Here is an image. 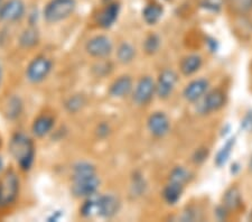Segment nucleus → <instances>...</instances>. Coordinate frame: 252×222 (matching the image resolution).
Here are the masks:
<instances>
[{
	"mask_svg": "<svg viewBox=\"0 0 252 222\" xmlns=\"http://www.w3.org/2000/svg\"><path fill=\"white\" fill-rule=\"evenodd\" d=\"M207 87H209V83H207L206 80H195L186 87L184 91V96L189 101H196L198 98H201L204 95Z\"/></svg>",
	"mask_w": 252,
	"mask_h": 222,
	"instance_id": "obj_14",
	"label": "nucleus"
},
{
	"mask_svg": "<svg viewBox=\"0 0 252 222\" xmlns=\"http://www.w3.org/2000/svg\"><path fill=\"white\" fill-rule=\"evenodd\" d=\"M1 80H2V68L0 66V83H1Z\"/></svg>",
	"mask_w": 252,
	"mask_h": 222,
	"instance_id": "obj_34",
	"label": "nucleus"
},
{
	"mask_svg": "<svg viewBox=\"0 0 252 222\" xmlns=\"http://www.w3.org/2000/svg\"><path fill=\"white\" fill-rule=\"evenodd\" d=\"M95 174V168L93 165L89 163H80L75 165L74 173H73V180L80 179V177H85Z\"/></svg>",
	"mask_w": 252,
	"mask_h": 222,
	"instance_id": "obj_24",
	"label": "nucleus"
},
{
	"mask_svg": "<svg viewBox=\"0 0 252 222\" xmlns=\"http://www.w3.org/2000/svg\"><path fill=\"white\" fill-rule=\"evenodd\" d=\"M84 104V100L82 96L80 95H75L72 96V98L66 102V108L68 111L71 112H76L78 110H80L82 106Z\"/></svg>",
	"mask_w": 252,
	"mask_h": 222,
	"instance_id": "obj_29",
	"label": "nucleus"
},
{
	"mask_svg": "<svg viewBox=\"0 0 252 222\" xmlns=\"http://www.w3.org/2000/svg\"><path fill=\"white\" fill-rule=\"evenodd\" d=\"M225 102V95L221 90H213L205 96L203 108L205 111H217Z\"/></svg>",
	"mask_w": 252,
	"mask_h": 222,
	"instance_id": "obj_15",
	"label": "nucleus"
},
{
	"mask_svg": "<svg viewBox=\"0 0 252 222\" xmlns=\"http://www.w3.org/2000/svg\"><path fill=\"white\" fill-rule=\"evenodd\" d=\"M39 34L35 27H30L25 30L20 35L19 44L24 48H32L38 44Z\"/></svg>",
	"mask_w": 252,
	"mask_h": 222,
	"instance_id": "obj_18",
	"label": "nucleus"
},
{
	"mask_svg": "<svg viewBox=\"0 0 252 222\" xmlns=\"http://www.w3.org/2000/svg\"><path fill=\"white\" fill-rule=\"evenodd\" d=\"M119 10L120 7L117 2L108 5L102 11H101L99 14V17H97V24H99V26L102 28L111 27L118 18Z\"/></svg>",
	"mask_w": 252,
	"mask_h": 222,
	"instance_id": "obj_13",
	"label": "nucleus"
},
{
	"mask_svg": "<svg viewBox=\"0 0 252 222\" xmlns=\"http://www.w3.org/2000/svg\"><path fill=\"white\" fill-rule=\"evenodd\" d=\"M87 52L93 58H105L112 52L111 40L107 36H95L87 43Z\"/></svg>",
	"mask_w": 252,
	"mask_h": 222,
	"instance_id": "obj_7",
	"label": "nucleus"
},
{
	"mask_svg": "<svg viewBox=\"0 0 252 222\" xmlns=\"http://www.w3.org/2000/svg\"><path fill=\"white\" fill-rule=\"evenodd\" d=\"M1 143H2V141H1V137H0V147H1Z\"/></svg>",
	"mask_w": 252,
	"mask_h": 222,
	"instance_id": "obj_35",
	"label": "nucleus"
},
{
	"mask_svg": "<svg viewBox=\"0 0 252 222\" xmlns=\"http://www.w3.org/2000/svg\"><path fill=\"white\" fill-rule=\"evenodd\" d=\"M73 181L74 182H73L72 185V192L78 197H89L95 195L97 189L100 187V180L97 179L95 174L74 179Z\"/></svg>",
	"mask_w": 252,
	"mask_h": 222,
	"instance_id": "obj_5",
	"label": "nucleus"
},
{
	"mask_svg": "<svg viewBox=\"0 0 252 222\" xmlns=\"http://www.w3.org/2000/svg\"><path fill=\"white\" fill-rule=\"evenodd\" d=\"M155 89L156 87L153 79H150L149 76L142 78L139 81V83L137 84L133 99H135L138 104H146L152 99L154 92H155Z\"/></svg>",
	"mask_w": 252,
	"mask_h": 222,
	"instance_id": "obj_8",
	"label": "nucleus"
},
{
	"mask_svg": "<svg viewBox=\"0 0 252 222\" xmlns=\"http://www.w3.org/2000/svg\"><path fill=\"white\" fill-rule=\"evenodd\" d=\"M1 5H2V3H0V7H1Z\"/></svg>",
	"mask_w": 252,
	"mask_h": 222,
	"instance_id": "obj_38",
	"label": "nucleus"
},
{
	"mask_svg": "<svg viewBox=\"0 0 252 222\" xmlns=\"http://www.w3.org/2000/svg\"><path fill=\"white\" fill-rule=\"evenodd\" d=\"M158 46H159V39L155 35L149 36L145 43V48L148 53H154L158 48Z\"/></svg>",
	"mask_w": 252,
	"mask_h": 222,
	"instance_id": "obj_30",
	"label": "nucleus"
},
{
	"mask_svg": "<svg viewBox=\"0 0 252 222\" xmlns=\"http://www.w3.org/2000/svg\"><path fill=\"white\" fill-rule=\"evenodd\" d=\"M250 219H251V220H252V215H251V216H250Z\"/></svg>",
	"mask_w": 252,
	"mask_h": 222,
	"instance_id": "obj_37",
	"label": "nucleus"
},
{
	"mask_svg": "<svg viewBox=\"0 0 252 222\" xmlns=\"http://www.w3.org/2000/svg\"><path fill=\"white\" fill-rule=\"evenodd\" d=\"M182 192H183L182 185L175 184V183H169L167 185V188H166L165 191H164V197L169 204H174L181 199Z\"/></svg>",
	"mask_w": 252,
	"mask_h": 222,
	"instance_id": "obj_20",
	"label": "nucleus"
},
{
	"mask_svg": "<svg viewBox=\"0 0 252 222\" xmlns=\"http://www.w3.org/2000/svg\"><path fill=\"white\" fill-rule=\"evenodd\" d=\"M75 0H51L44 8V18L47 23H59L74 13Z\"/></svg>",
	"mask_w": 252,
	"mask_h": 222,
	"instance_id": "obj_3",
	"label": "nucleus"
},
{
	"mask_svg": "<svg viewBox=\"0 0 252 222\" xmlns=\"http://www.w3.org/2000/svg\"><path fill=\"white\" fill-rule=\"evenodd\" d=\"M224 204L226 208L229 209H237L240 204H241V196H240V192L238 189H231L226 192L224 196Z\"/></svg>",
	"mask_w": 252,
	"mask_h": 222,
	"instance_id": "obj_23",
	"label": "nucleus"
},
{
	"mask_svg": "<svg viewBox=\"0 0 252 222\" xmlns=\"http://www.w3.org/2000/svg\"><path fill=\"white\" fill-rule=\"evenodd\" d=\"M233 145H234V139H230L224 145V146L222 147L221 151L219 152L217 159H215V161H217L218 166H222L223 164L226 163V160L229 159V157H230L231 151H232V148H233Z\"/></svg>",
	"mask_w": 252,
	"mask_h": 222,
	"instance_id": "obj_25",
	"label": "nucleus"
},
{
	"mask_svg": "<svg viewBox=\"0 0 252 222\" xmlns=\"http://www.w3.org/2000/svg\"><path fill=\"white\" fill-rule=\"evenodd\" d=\"M250 167L252 168V159H251V161H250Z\"/></svg>",
	"mask_w": 252,
	"mask_h": 222,
	"instance_id": "obj_36",
	"label": "nucleus"
},
{
	"mask_svg": "<svg viewBox=\"0 0 252 222\" xmlns=\"http://www.w3.org/2000/svg\"><path fill=\"white\" fill-rule=\"evenodd\" d=\"M133 56H135V50L129 44L124 43L118 48V59H119L120 62L128 63L133 59Z\"/></svg>",
	"mask_w": 252,
	"mask_h": 222,
	"instance_id": "obj_26",
	"label": "nucleus"
},
{
	"mask_svg": "<svg viewBox=\"0 0 252 222\" xmlns=\"http://www.w3.org/2000/svg\"><path fill=\"white\" fill-rule=\"evenodd\" d=\"M188 180H189V173L188 171H185V169L182 167L175 168L169 177L170 183L180 184L182 187L186 183V182H188Z\"/></svg>",
	"mask_w": 252,
	"mask_h": 222,
	"instance_id": "obj_27",
	"label": "nucleus"
},
{
	"mask_svg": "<svg viewBox=\"0 0 252 222\" xmlns=\"http://www.w3.org/2000/svg\"><path fill=\"white\" fill-rule=\"evenodd\" d=\"M177 82V75L172 70H166L162 72L158 79L156 91L160 98L165 99L172 94L175 84Z\"/></svg>",
	"mask_w": 252,
	"mask_h": 222,
	"instance_id": "obj_9",
	"label": "nucleus"
},
{
	"mask_svg": "<svg viewBox=\"0 0 252 222\" xmlns=\"http://www.w3.org/2000/svg\"><path fill=\"white\" fill-rule=\"evenodd\" d=\"M148 128L152 134L156 137H162L168 132L169 121L162 112H156L149 117Z\"/></svg>",
	"mask_w": 252,
	"mask_h": 222,
	"instance_id": "obj_11",
	"label": "nucleus"
},
{
	"mask_svg": "<svg viewBox=\"0 0 252 222\" xmlns=\"http://www.w3.org/2000/svg\"><path fill=\"white\" fill-rule=\"evenodd\" d=\"M9 151L23 171H30L35 160V145L30 137L17 132L9 143Z\"/></svg>",
	"mask_w": 252,
	"mask_h": 222,
	"instance_id": "obj_1",
	"label": "nucleus"
},
{
	"mask_svg": "<svg viewBox=\"0 0 252 222\" xmlns=\"http://www.w3.org/2000/svg\"><path fill=\"white\" fill-rule=\"evenodd\" d=\"M119 210V201L113 195H102L97 199V216L111 218Z\"/></svg>",
	"mask_w": 252,
	"mask_h": 222,
	"instance_id": "obj_10",
	"label": "nucleus"
},
{
	"mask_svg": "<svg viewBox=\"0 0 252 222\" xmlns=\"http://www.w3.org/2000/svg\"><path fill=\"white\" fill-rule=\"evenodd\" d=\"M242 127L246 129V130H252V111L248 114L245 119L242 121Z\"/></svg>",
	"mask_w": 252,
	"mask_h": 222,
	"instance_id": "obj_32",
	"label": "nucleus"
},
{
	"mask_svg": "<svg viewBox=\"0 0 252 222\" xmlns=\"http://www.w3.org/2000/svg\"><path fill=\"white\" fill-rule=\"evenodd\" d=\"M20 181L14 169H8L0 177V210L7 209L15 203L19 195Z\"/></svg>",
	"mask_w": 252,
	"mask_h": 222,
	"instance_id": "obj_2",
	"label": "nucleus"
},
{
	"mask_svg": "<svg viewBox=\"0 0 252 222\" xmlns=\"http://www.w3.org/2000/svg\"><path fill=\"white\" fill-rule=\"evenodd\" d=\"M22 109H23V104L20 102L19 98H13L9 101V103H8L6 114L10 119H15L17 118V117H19L20 112H22Z\"/></svg>",
	"mask_w": 252,
	"mask_h": 222,
	"instance_id": "obj_28",
	"label": "nucleus"
},
{
	"mask_svg": "<svg viewBox=\"0 0 252 222\" xmlns=\"http://www.w3.org/2000/svg\"><path fill=\"white\" fill-rule=\"evenodd\" d=\"M25 3L22 0H8L0 7V20L2 22H17L25 15Z\"/></svg>",
	"mask_w": 252,
	"mask_h": 222,
	"instance_id": "obj_6",
	"label": "nucleus"
},
{
	"mask_svg": "<svg viewBox=\"0 0 252 222\" xmlns=\"http://www.w3.org/2000/svg\"><path fill=\"white\" fill-rule=\"evenodd\" d=\"M202 65V60L197 55H189L183 60L181 64V71L183 74L190 75L196 72Z\"/></svg>",
	"mask_w": 252,
	"mask_h": 222,
	"instance_id": "obj_19",
	"label": "nucleus"
},
{
	"mask_svg": "<svg viewBox=\"0 0 252 222\" xmlns=\"http://www.w3.org/2000/svg\"><path fill=\"white\" fill-rule=\"evenodd\" d=\"M2 167H3V160H2V157L0 156V173L2 171Z\"/></svg>",
	"mask_w": 252,
	"mask_h": 222,
	"instance_id": "obj_33",
	"label": "nucleus"
},
{
	"mask_svg": "<svg viewBox=\"0 0 252 222\" xmlns=\"http://www.w3.org/2000/svg\"><path fill=\"white\" fill-rule=\"evenodd\" d=\"M53 68V63L46 56H37L28 64L26 76L32 83H39L45 80Z\"/></svg>",
	"mask_w": 252,
	"mask_h": 222,
	"instance_id": "obj_4",
	"label": "nucleus"
},
{
	"mask_svg": "<svg viewBox=\"0 0 252 222\" xmlns=\"http://www.w3.org/2000/svg\"><path fill=\"white\" fill-rule=\"evenodd\" d=\"M225 5L231 13L246 15L252 11V0H225Z\"/></svg>",
	"mask_w": 252,
	"mask_h": 222,
	"instance_id": "obj_17",
	"label": "nucleus"
},
{
	"mask_svg": "<svg viewBox=\"0 0 252 222\" xmlns=\"http://www.w3.org/2000/svg\"><path fill=\"white\" fill-rule=\"evenodd\" d=\"M54 124H55V120L52 116L40 115L34 120V123H32V134H34L36 137H38V138L45 137L52 131L53 127H54Z\"/></svg>",
	"mask_w": 252,
	"mask_h": 222,
	"instance_id": "obj_12",
	"label": "nucleus"
},
{
	"mask_svg": "<svg viewBox=\"0 0 252 222\" xmlns=\"http://www.w3.org/2000/svg\"><path fill=\"white\" fill-rule=\"evenodd\" d=\"M161 14H162V8L159 5H157V3L147 6L144 10L145 20L148 24H150V25H152V24L157 23L158 20H159V18L161 17Z\"/></svg>",
	"mask_w": 252,
	"mask_h": 222,
	"instance_id": "obj_21",
	"label": "nucleus"
},
{
	"mask_svg": "<svg viewBox=\"0 0 252 222\" xmlns=\"http://www.w3.org/2000/svg\"><path fill=\"white\" fill-rule=\"evenodd\" d=\"M97 199L99 196H89L88 200L84 202V204L81 208V213L84 217H93L97 216Z\"/></svg>",
	"mask_w": 252,
	"mask_h": 222,
	"instance_id": "obj_22",
	"label": "nucleus"
},
{
	"mask_svg": "<svg viewBox=\"0 0 252 222\" xmlns=\"http://www.w3.org/2000/svg\"><path fill=\"white\" fill-rule=\"evenodd\" d=\"M132 89V81L129 76H121L112 83L110 88V95L116 98H123L128 95Z\"/></svg>",
	"mask_w": 252,
	"mask_h": 222,
	"instance_id": "obj_16",
	"label": "nucleus"
},
{
	"mask_svg": "<svg viewBox=\"0 0 252 222\" xmlns=\"http://www.w3.org/2000/svg\"><path fill=\"white\" fill-rule=\"evenodd\" d=\"M222 0H204L203 2V7H205L206 9L217 11L221 8Z\"/></svg>",
	"mask_w": 252,
	"mask_h": 222,
	"instance_id": "obj_31",
	"label": "nucleus"
}]
</instances>
